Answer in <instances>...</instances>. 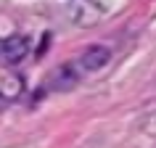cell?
<instances>
[{"instance_id": "cell-1", "label": "cell", "mask_w": 156, "mask_h": 148, "mask_svg": "<svg viewBox=\"0 0 156 148\" xmlns=\"http://www.w3.org/2000/svg\"><path fill=\"white\" fill-rule=\"evenodd\" d=\"M106 13V3L103 0H74L69 5V21L77 26H90L101 21V16Z\"/></svg>"}, {"instance_id": "cell-2", "label": "cell", "mask_w": 156, "mask_h": 148, "mask_svg": "<svg viewBox=\"0 0 156 148\" xmlns=\"http://www.w3.org/2000/svg\"><path fill=\"white\" fill-rule=\"evenodd\" d=\"M108 61H111V50H108L106 45H90V48L80 56L77 66H80V72L93 74V72H101Z\"/></svg>"}, {"instance_id": "cell-3", "label": "cell", "mask_w": 156, "mask_h": 148, "mask_svg": "<svg viewBox=\"0 0 156 148\" xmlns=\"http://www.w3.org/2000/svg\"><path fill=\"white\" fill-rule=\"evenodd\" d=\"M0 53H3V58H5L8 64H21L27 58V53H29V40L13 34V37H8L5 42H0Z\"/></svg>"}, {"instance_id": "cell-4", "label": "cell", "mask_w": 156, "mask_h": 148, "mask_svg": "<svg viewBox=\"0 0 156 148\" xmlns=\"http://www.w3.org/2000/svg\"><path fill=\"white\" fill-rule=\"evenodd\" d=\"M74 82H77V72H74V66H61L58 72L50 74L48 79V87L50 90H69V87H74Z\"/></svg>"}]
</instances>
